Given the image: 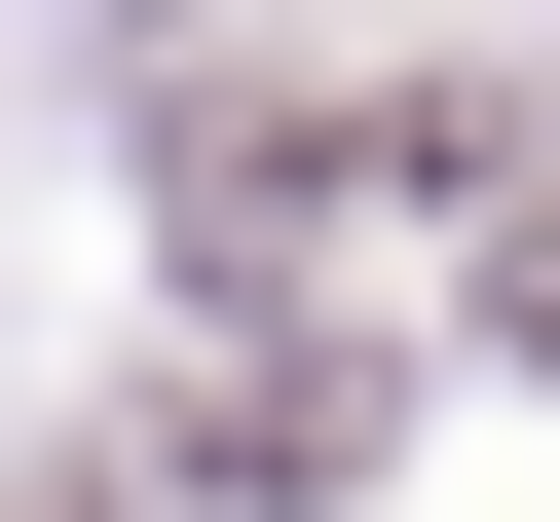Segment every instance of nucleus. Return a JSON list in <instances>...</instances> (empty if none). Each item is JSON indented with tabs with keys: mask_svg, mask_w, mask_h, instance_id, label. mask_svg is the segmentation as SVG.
<instances>
[{
	"mask_svg": "<svg viewBox=\"0 0 560 522\" xmlns=\"http://www.w3.org/2000/svg\"><path fill=\"white\" fill-rule=\"evenodd\" d=\"M486 373H560V187H523V224H486Z\"/></svg>",
	"mask_w": 560,
	"mask_h": 522,
	"instance_id": "1",
	"label": "nucleus"
}]
</instances>
